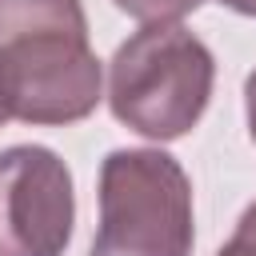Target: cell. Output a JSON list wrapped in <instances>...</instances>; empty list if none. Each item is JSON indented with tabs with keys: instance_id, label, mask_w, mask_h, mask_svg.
I'll return each mask as SVG.
<instances>
[{
	"instance_id": "cell-2",
	"label": "cell",
	"mask_w": 256,
	"mask_h": 256,
	"mask_svg": "<svg viewBox=\"0 0 256 256\" xmlns=\"http://www.w3.org/2000/svg\"><path fill=\"white\" fill-rule=\"evenodd\" d=\"M216 88L212 48L184 24H144L108 64V108L144 140L188 136Z\"/></svg>"
},
{
	"instance_id": "cell-7",
	"label": "cell",
	"mask_w": 256,
	"mask_h": 256,
	"mask_svg": "<svg viewBox=\"0 0 256 256\" xmlns=\"http://www.w3.org/2000/svg\"><path fill=\"white\" fill-rule=\"evenodd\" d=\"M244 112H248V136H252V144H256V68H252L248 80H244Z\"/></svg>"
},
{
	"instance_id": "cell-10",
	"label": "cell",
	"mask_w": 256,
	"mask_h": 256,
	"mask_svg": "<svg viewBox=\"0 0 256 256\" xmlns=\"http://www.w3.org/2000/svg\"><path fill=\"white\" fill-rule=\"evenodd\" d=\"M12 120V112H8V96H4V80H0V128Z\"/></svg>"
},
{
	"instance_id": "cell-8",
	"label": "cell",
	"mask_w": 256,
	"mask_h": 256,
	"mask_svg": "<svg viewBox=\"0 0 256 256\" xmlns=\"http://www.w3.org/2000/svg\"><path fill=\"white\" fill-rule=\"evenodd\" d=\"M220 4H228V8L240 12V16H256V0H220Z\"/></svg>"
},
{
	"instance_id": "cell-9",
	"label": "cell",
	"mask_w": 256,
	"mask_h": 256,
	"mask_svg": "<svg viewBox=\"0 0 256 256\" xmlns=\"http://www.w3.org/2000/svg\"><path fill=\"white\" fill-rule=\"evenodd\" d=\"M216 256H252V252H248L244 244H236V240H228V244H224V248H220Z\"/></svg>"
},
{
	"instance_id": "cell-5",
	"label": "cell",
	"mask_w": 256,
	"mask_h": 256,
	"mask_svg": "<svg viewBox=\"0 0 256 256\" xmlns=\"http://www.w3.org/2000/svg\"><path fill=\"white\" fill-rule=\"evenodd\" d=\"M124 16L140 20V24H180L184 16H192L204 0H112Z\"/></svg>"
},
{
	"instance_id": "cell-4",
	"label": "cell",
	"mask_w": 256,
	"mask_h": 256,
	"mask_svg": "<svg viewBox=\"0 0 256 256\" xmlns=\"http://www.w3.org/2000/svg\"><path fill=\"white\" fill-rule=\"evenodd\" d=\"M76 228L72 168L44 144L0 152V256H64Z\"/></svg>"
},
{
	"instance_id": "cell-6",
	"label": "cell",
	"mask_w": 256,
	"mask_h": 256,
	"mask_svg": "<svg viewBox=\"0 0 256 256\" xmlns=\"http://www.w3.org/2000/svg\"><path fill=\"white\" fill-rule=\"evenodd\" d=\"M232 240H236V244H244V248L256 256V200H252V204L244 208V216L236 220V232H232Z\"/></svg>"
},
{
	"instance_id": "cell-1",
	"label": "cell",
	"mask_w": 256,
	"mask_h": 256,
	"mask_svg": "<svg viewBox=\"0 0 256 256\" xmlns=\"http://www.w3.org/2000/svg\"><path fill=\"white\" fill-rule=\"evenodd\" d=\"M0 80L12 120L64 128L104 100L80 0H0Z\"/></svg>"
},
{
	"instance_id": "cell-3",
	"label": "cell",
	"mask_w": 256,
	"mask_h": 256,
	"mask_svg": "<svg viewBox=\"0 0 256 256\" xmlns=\"http://www.w3.org/2000/svg\"><path fill=\"white\" fill-rule=\"evenodd\" d=\"M100 224L88 256H192V180L164 148H116L100 164Z\"/></svg>"
}]
</instances>
